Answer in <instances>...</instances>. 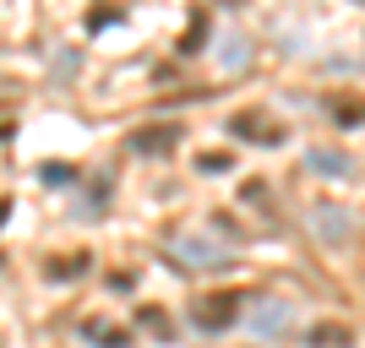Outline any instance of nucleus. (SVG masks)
<instances>
[{
    "instance_id": "1",
    "label": "nucleus",
    "mask_w": 365,
    "mask_h": 348,
    "mask_svg": "<svg viewBox=\"0 0 365 348\" xmlns=\"http://www.w3.org/2000/svg\"><path fill=\"white\" fill-rule=\"evenodd\" d=\"M169 256L180 261V267H191V273H207V267H229V251L224 245H213V234H169Z\"/></svg>"
},
{
    "instance_id": "2",
    "label": "nucleus",
    "mask_w": 365,
    "mask_h": 348,
    "mask_svg": "<svg viewBox=\"0 0 365 348\" xmlns=\"http://www.w3.org/2000/svg\"><path fill=\"white\" fill-rule=\"evenodd\" d=\"M235 316H240V300H235V294H213V300L191 305L197 332H224V327H235Z\"/></svg>"
},
{
    "instance_id": "3",
    "label": "nucleus",
    "mask_w": 365,
    "mask_h": 348,
    "mask_svg": "<svg viewBox=\"0 0 365 348\" xmlns=\"http://www.w3.org/2000/svg\"><path fill=\"white\" fill-rule=\"evenodd\" d=\"M311 234H317L322 245H344L354 234V218L344 207H327V201H322V207H311Z\"/></svg>"
},
{
    "instance_id": "4",
    "label": "nucleus",
    "mask_w": 365,
    "mask_h": 348,
    "mask_svg": "<svg viewBox=\"0 0 365 348\" xmlns=\"http://www.w3.org/2000/svg\"><path fill=\"white\" fill-rule=\"evenodd\" d=\"M289 321H294V305H284V300H262L257 310L245 316V327H251L257 337H278Z\"/></svg>"
},
{
    "instance_id": "5",
    "label": "nucleus",
    "mask_w": 365,
    "mask_h": 348,
    "mask_svg": "<svg viewBox=\"0 0 365 348\" xmlns=\"http://www.w3.org/2000/svg\"><path fill=\"white\" fill-rule=\"evenodd\" d=\"M82 337H88L93 348H131V327L104 321V316H88V321H82Z\"/></svg>"
},
{
    "instance_id": "6",
    "label": "nucleus",
    "mask_w": 365,
    "mask_h": 348,
    "mask_svg": "<svg viewBox=\"0 0 365 348\" xmlns=\"http://www.w3.org/2000/svg\"><path fill=\"white\" fill-rule=\"evenodd\" d=\"M229 131H235L240 142H262V147H278V142H284V131H273L262 115H235V120H229Z\"/></svg>"
},
{
    "instance_id": "7",
    "label": "nucleus",
    "mask_w": 365,
    "mask_h": 348,
    "mask_svg": "<svg viewBox=\"0 0 365 348\" xmlns=\"http://www.w3.org/2000/svg\"><path fill=\"white\" fill-rule=\"evenodd\" d=\"M175 142H180L175 125H148V131L131 137V152H175Z\"/></svg>"
},
{
    "instance_id": "8",
    "label": "nucleus",
    "mask_w": 365,
    "mask_h": 348,
    "mask_svg": "<svg viewBox=\"0 0 365 348\" xmlns=\"http://www.w3.org/2000/svg\"><path fill=\"white\" fill-rule=\"evenodd\" d=\"M305 164L317 169V174H327V180H344V174H349V152H333V147H311L305 152Z\"/></svg>"
},
{
    "instance_id": "9",
    "label": "nucleus",
    "mask_w": 365,
    "mask_h": 348,
    "mask_svg": "<svg viewBox=\"0 0 365 348\" xmlns=\"http://www.w3.org/2000/svg\"><path fill=\"white\" fill-rule=\"evenodd\" d=\"M305 348H349V327L344 321H317V327H305Z\"/></svg>"
},
{
    "instance_id": "10",
    "label": "nucleus",
    "mask_w": 365,
    "mask_h": 348,
    "mask_svg": "<svg viewBox=\"0 0 365 348\" xmlns=\"http://www.w3.org/2000/svg\"><path fill=\"white\" fill-rule=\"evenodd\" d=\"M142 327H148V332H158V337H164V343H175V321H169V316H158V310H142Z\"/></svg>"
},
{
    "instance_id": "11",
    "label": "nucleus",
    "mask_w": 365,
    "mask_h": 348,
    "mask_svg": "<svg viewBox=\"0 0 365 348\" xmlns=\"http://www.w3.org/2000/svg\"><path fill=\"white\" fill-rule=\"evenodd\" d=\"M333 115H338V125H344V131H349V125H365V98H349V104H338Z\"/></svg>"
},
{
    "instance_id": "12",
    "label": "nucleus",
    "mask_w": 365,
    "mask_h": 348,
    "mask_svg": "<svg viewBox=\"0 0 365 348\" xmlns=\"http://www.w3.org/2000/svg\"><path fill=\"white\" fill-rule=\"evenodd\" d=\"M229 164H235L229 152H202V158H197V174H224Z\"/></svg>"
},
{
    "instance_id": "13",
    "label": "nucleus",
    "mask_w": 365,
    "mask_h": 348,
    "mask_svg": "<svg viewBox=\"0 0 365 348\" xmlns=\"http://www.w3.org/2000/svg\"><path fill=\"white\" fill-rule=\"evenodd\" d=\"M245 55H251V49H245V38H229V49H224V65L235 71V65H245Z\"/></svg>"
},
{
    "instance_id": "14",
    "label": "nucleus",
    "mask_w": 365,
    "mask_h": 348,
    "mask_svg": "<svg viewBox=\"0 0 365 348\" xmlns=\"http://www.w3.org/2000/svg\"><path fill=\"white\" fill-rule=\"evenodd\" d=\"M88 267V256H66L61 267H49V278H71V273H82Z\"/></svg>"
},
{
    "instance_id": "15",
    "label": "nucleus",
    "mask_w": 365,
    "mask_h": 348,
    "mask_svg": "<svg viewBox=\"0 0 365 348\" xmlns=\"http://www.w3.org/2000/svg\"><path fill=\"white\" fill-rule=\"evenodd\" d=\"M44 180L49 185H66V180H71V169H66V164H44Z\"/></svg>"
},
{
    "instance_id": "16",
    "label": "nucleus",
    "mask_w": 365,
    "mask_h": 348,
    "mask_svg": "<svg viewBox=\"0 0 365 348\" xmlns=\"http://www.w3.org/2000/svg\"><path fill=\"white\" fill-rule=\"evenodd\" d=\"M6 212H11V207H6V201H0V223H6Z\"/></svg>"
}]
</instances>
